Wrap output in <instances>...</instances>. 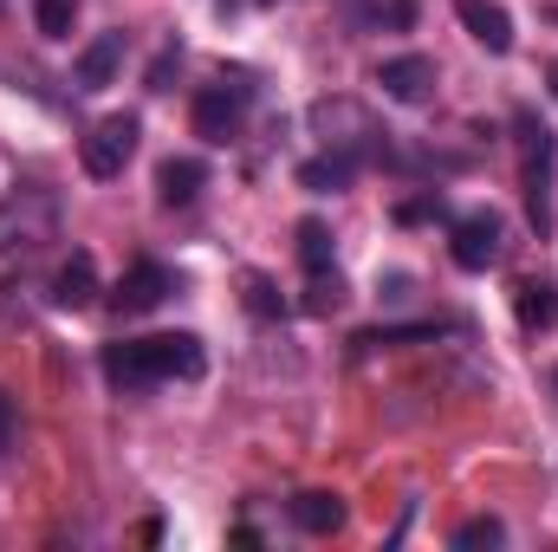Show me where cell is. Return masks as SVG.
Here are the masks:
<instances>
[{"label":"cell","mask_w":558,"mask_h":552,"mask_svg":"<svg viewBox=\"0 0 558 552\" xmlns=\"http://www.w3.org/2000/svg\"><path fill=\"white\" fill-rule=\"evenodd\" d=\"M312 137H325V149H357V156H384V131L371 118V105L357 98H318L312 105Z\"/></svg>","instance_id":"3"},{"label":"cell","mask_w":558,"mask_h":552,"mask_svg":"<svg viewBox=\"0 0 558 552\" xmlns=\"http://www.w3.org/2000/svg\"><path fill=\"white\" fill-rule=\"evenodd\" d=\"M52 305H59V312H85V305H98V261H92L85 248L52 274Z\"/></svg>","instance_id":"12"},{"label":"cell","mask_w":558,"mask_h":552,"mask_svg":"<svg viewBox=\"0 0 558 552\" xmlns=\"http://www.w3.org/2000/svg\"><path fill=\"white\" fill-rule=\"evenodd\" d=\"M247 305H254V312H260V319H274V312H279V299H274V286H267V279H260V274L247 279Z\"/></svg>","instance_id":"23"},{"label":"cell","mask_w":558,"mask_h":552,"mask_svg":"<svg viewBox=\"0 0 558 552\" xmlns=\"http://www.w3.org/2000/svg\"><path fill=\"white\" fill-rule=\"evenodd\" d=\"M338 305H344V279H338V274H312L305 312H338Z\"/></svg>","instance_id":"20"},{"label":"cell","mask_w":558,"mask_h":552,"mask_svg":"<svg viewBox=\"0 0 558 552\" xmlns=\"http://www.w3.org/2000/svg\"><path fill=\"white\" fill-rule=\"evenodd\" d=\"M454 547H507V527H500L494 514H481V520H461V527H454Z\"/></svg>","instance_id":"19"},{"label":"cell","mask_w":558,"mask_h":552,"mask_svg":"<svg viewBox=\"0 0 558 552\" xmlns=\"http://www.w3.org/2000/svg\"><path fill=\"white\" fill-rule=\"evenodd\" d=\"M208 371V351L195 332H162V338H124V345H105V377L111 391L137 397L149 384H169V377H202Z\"/></svg>","instance_id":"1"},{"label":"cell","mask_w":558,"mask_h":552,"mask_svg":"<svg viewBox=\"0 0 558 552\" xmlns=\"http://www.w3.org/2000/svg\"><path fill=\"white\" fill-rule=\"evenodd\" d=\"M553 384H558V377H553Z\"/></svg>","instance_id":"27"},{"label":"cell","mask_w":558,"mask_h":552,"mask_svg":"<svg viewBox=\"0 0 558 552\" xmlns=\"http://www.w3.org/2000/svg\"><path fill=\"white\" fill-rule=\"evenodd\" d=\"M202 189H208V163H195V156H169L156 169V202L162 208H189Z\"/></svg>","instance_id":"13"},{"label":"cell","mask_w":558,"mask_h":552,"mask_svg":"<svg viewBox=\"0 0 558 552\" xmlns=\"http://www.w3.org/2000/svg\"><path fill=\"white\" fill-rule=\"evenodd\" d=\"M137 137L143 124L124 111V118H105V124H92V137L78 143V163H85V176L92 182H118L124 176V163L137 156Z\"/></svg>","instance_id":"6"},{"label":"cell","mask_w":558,"mask_h":552,"mask_svg":"<svg viewBox=\"0 0 558 552\" xmlns=\"http://www.w3.org/2000/svg\"><path fill=\"white\" fill-rule=\"evenodd\" d=\"M299 261H305V274H331V228L325 221H299Z\"/></svg>","instance_id":"17"},{"label":"cell","mask_w":558,"mask_h":552,"mask_svg":"<svg viewBox=\"0 0 558 552\" xmlns=\"http://www.w3.org/2000/svg\"><path fill=\"white\" fill-rule=\"evenodd\" d=\"M454 13H461V26L474 33V46H487V52H513V20H507L500 0H454Z\"/></svg>","instance_id":"11"},{"label":"cell","mask_w":558,"mask_h":552,"mask_svg":"<svg viewBox=\"0 0 558 552\" xmlns=\"http://www.w3.org/2000/svg\"><path fill=\"white\" fill-rule=\"evenodd\" d=\"M13 435H20V410H13V397L0 391V455L13 448Z\"/></svg>","instance_id":"24"},{"label":"cell","mask_w":558,"mask_h":552,"mask_svg":"<svg viewBox=\"0 0 558 552\" xmlns=\"http://www.w3.org/2000/svg\"><path fill=\"white\" fill-rule=\"evenodd\" d=\"M377 85H384V98H397V105H422V98L435 92V65H428L422 52L384 59V65H377Z\"/></svg>","instance_id":"10"},{"label":"cell","mask_w":558,"mask_h":552,"mask_svg":"<svg viewBox=\"0 0 558 552\" xmlns=\"http://www.w3.org/2000/svg\"><path fill=\"white\" fill-rule=\"evenodd\" d=\"M286 514H292V527H299V533H312V540H325V533H338V527H344V501H338V494H318V488H312V494H292V507H286Z\"/></svg>","instance_id":"15"},{"label":"cell","mask_w":558,"mask_h":552,"mask_svg":"<svg viewBox=\"0 0 558 552\" xmlns=\"http://www.w3.org/2000/svg\"><path fill=\"white\" fill-rule=\"evenodd\" d=\"M59 241V195L46 182H20L0 195V254H33Z\"/></svg>","instance_id":"2"},{"label":"cell","mask_w":558,"mask_h":552,"mask_svg":"<svg viewBox=\"0 0 558 552\" xmlns=\"http://www.w3.org/2000/svg\"><path fill=\"white\" fill-rule=\"evenodd\" d=\"M182 65V46H162L156 52V65H149V92H169V72Z\"/></svg>","instance_id":"22"},{"label":"cell","mask_w":558,"mask_h":552,"mask_svg":"<svg viewBox=\"0 0 558 552\" xmlns=\"http://www.w3.org/2000/svg\"><path fill=\"white\" fill-rule=\"evenodd\" d=\"M520 176H526V215L546 235L553 228V131L539 118H520Z\"/></svg>","instance_id":"4"},{"label":"cell","mask_w":558,"mask_h":552,"mask_svg":"<svg viewBox=\"0 0 558 552\" xmlns=\"http://www.w3.org/2000/svg\"><path fill=\"white\" fill-rule=\"evenodd\" d=\"M448 254H454L461 274H487V267H500V261H507V221H500L494 208L461 215V221L448 228Z\"/></svg>","instance_id":"5"},{"label":"cell","mask_w":558,"mask_h":552,"mask_svg":"<svg viewBox=\"0 0 558 552\" xmlns=\"http://www.w3.org/2000/svg\"><path fill=\"white\" fill-rule=\"evenodd\" d=\"M169 292H175V274H169L162 261H137L131 274L111 286V305H118L124 319H143V312H156Z\"/></svg>","instance_id":"8"},{"label":"cell","mask_w":558,"mask_h":552,"mask_svg":"<svg viewBox=\"0 0 558 552\" xmlns=\"http://www.w3.org/2000/svg\"><path fill=\"white\" fill-rule=\"evenodd\" d=\"M553 92H558V59H553Z\"/></svg>","instance_id":"25"},{"label":"cell","mask_w":558,"mask_h":552,"mask_svg":"<svg viewBox=\"0 0 558 552\" xmlns=\"http://www.w3.org/2000/svg\"><path fill=\"white\" fill-rule=\"evenodd\" d=\"M33 20H39V33H46V39H72L78 7H72V0H33Z\"/></svg>","instance_id":"18"},{"label":"cell","mask_w":558,"mask_h":552,"mask_svg":"<svg viewBox=\"0 0 558 552\" xmlns=\"http://www.w3.org/2000/svg\"><path fill=\"white\" fill-rule=\"evenodd\" d=\"M260 7H274V0H260Z\"/></svg>","instance_id":"26"},{"label":"cell","mask_w":558,"mask_h":552,"mask_svg":"<svg viewBox=\"0 0 558 552\" xmlns=\"http://www.w3.org/2000/svg\"><path fill=\"white\" fill-rule=\"evenodd\" d=\"M124 52H131L124 33H98V39L78 52V92H111L118 72H124Z\"/></svg>","instance_id":"9"},{"label":"cell","mask_w":558,"mask_h":552,"mask_svg":"<svg viewBox=\"0 0 558 552\" xmlns=\"http://www.w3.org/2000/svg\"><path fill=\"white\" fill-rule=\"evenodd\" d=\"M357 163H364L357 149H325V156L299 163V189H312V195H338V189H351Z\"/></svg>","instance_id":"14"},{"label":"cell","mask_w":558,"mask_h":552,"mask_svg":"<svg viewBox=\"0 0 558 552\" xmlns=\"http://www.w3.org/2000/svg\"><path fill=\"white\" fill-rule=\"evenodd\" d=\"M513 312H520L526 332H546V325L558 319V292L546 286V279H526V286L513 292Z\"/></svg>","instance_id":"16"},{"label":"cell","mask_w":558,"mask_h":552,"mask_svg":"<svg viewBox=\"0 0 558 552\" xmlns=\"http://www.w3.org/2000/svg\"><path fill=\"white\" fill-rule=\"evenodd\" d=\"M371 20L377 26H416V0H384V7H371Z\"/></svg>","instance_id":"21"},{"label":"cell","mask_w":558,"mask_h":552,"mask_svg":"<svg viewBox=\"0 0 558 552\" xmlns=\"http://www.w3.org/2000/svg\"><path fill=\"white\" fill-rule=\"evenodd\" d=\"M189 124H195V137L202 143H234L241 137V124H247V85L234 79H221V85H208L202 98H195V111H189Z\"/></svg>","instance_id":"7"}]
</instances>
